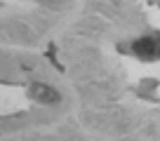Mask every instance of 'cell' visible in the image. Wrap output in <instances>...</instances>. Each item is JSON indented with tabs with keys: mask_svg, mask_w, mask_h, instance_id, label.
Masks as SVG:
<instances>
[{
	"mask_svg": "<svg viewBox=\"0 0 160 141\" xmlns=\"http://www.w3.org/2000/svg\"><path fill=\"white\" fill-rule=\"evenodd\" d=\"M31 96L38 101H42V104H57V101L61 99V94L57 90H52L50 85H42V82H35L33 87H31Z\"/></svg>",
	"mask_w": 160,
	"mask_h": 141,
	"instance_id": "1",
	"label": "cell"
},
{
	"mask_svg": "<svg viewBox=\"0 0 160 141\" xmlns=\"http://www.w3.org/2000/svg\"><path fill=\"white\" fill-rule=\"evenodd\" d=\"M132 47H134V52L141 56V59H160L158 42H155L153 38H141V40H137Z\"/></svg>",
	"mask_w": 160,
	"mask_h": 141,
	"instance_id": "2",
	"label": "cell"
}]
</instances>
